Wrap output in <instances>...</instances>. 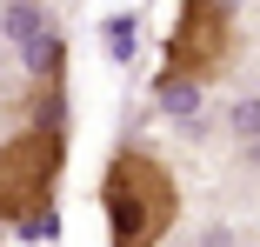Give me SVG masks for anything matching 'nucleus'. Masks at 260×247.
I'll return each mask as SVG.
<instances>
[{"label":"nucleus","instance_id":"f257e3e1","mask_svg":"<svg viewBox=\"0 0 260 247\" xmlns=\"http://www.w3.org/2000/svg\"><path fill=\"white\" fill-rule=\"evenodd\" d=\"M100 214H107V247H160L180 221V180L147 147H120L100 167Z\"/></svg>","mask_w":260,"mask_h":247},{"label":"nucleus","instance_id":"f03ea898","mask_svg":"<svg viewBox=\"0 0 260 247\" xmlns=\"http://www.w3.org/2000/svg\"><path fill=\"white\" fill-rule=\"evenodd\" d=\"M240 54V20L227 0H180V14L167 27V47H160V87H207L220 80Z\"/></svg>","mask_w":260,"mask_h":247},{"label":"nucleus","instance_id":"7ed1b4c3","mask_svg":"<svg viewBox=\"0 0 260 247\" xmlns=\"http://www.w3.org/2000/svg\"><path fill=\"white\" fill-rule=\"evenodd\" d=\"M60 167H67V134L47 120L0 140V227H34L54 207Z\"/></svg>","mask_w":260,"mask_h":247}]
</instances>
